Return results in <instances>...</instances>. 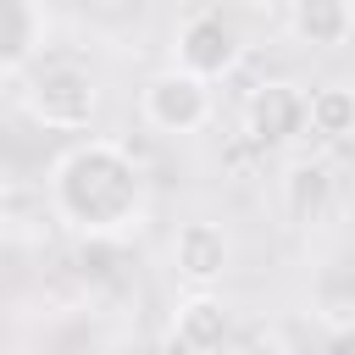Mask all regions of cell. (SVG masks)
I'll use <instances>...</instances> for the list:
<instances>
[{
	"mask_svg": "<svg viewBox=\"0 0 355 355\" xmlns=\"http://www.w3.org/2000/svg\"><path fill=\"white\" fill-rule=\"evenodd\" d=\"M55 216L83 239H128L144 222V172L116 139H78L50 166Z\"/></svg>",
	"mask_w": 355,
	"mask_h": 355,
	"instance_id": "6da1fadb",
	"label": "cell"
},
{
	"mask_svg": "<svg viewBox=\"0 0 355 355\" xmlns=\"http://www.w3.org/2000/svg\"><path fill=\"white\" fill-rule=\"evenodd\" d=\"M22 105H28L33 122L61 128V133H78V128H89V116L100 111V83H94V72H83L78 61H44V67L28 72Z\"/></svg>",
	"mask_w": 355,
	"mask_h": 355,
	"instance_id": "7a4b0ae2",
	"label": "cell"
},
{
	"mask_svg": "<svg viewBox=\"0 0 355 355\" xmlns=\"http://www.w3.org/2000/svg\"><path fill=\"white\" fill-rule=\"evenodd\" d=\"M244 55V39L233 28V17L222 6H194L178 28H172V67L200 78V83H216L239 67Z\"/></svg>",
	"mask_w": 355,
	"mask_h": 355,
	"instance_id": "3957f363",
	"label": "cell"
},
{
	"mask_svg": "<svg viewBox=\"0 0 355 355\" xmlns=\"http://www.w3.org/2000/svg\"><path fill=\"white\" fill-rule=\"evenodd\" d=\"M139 116L155 128V133H200L211 122V83L166 67L155 78H144L139 89Z\"/></svg>",
	"mask_w": 355,
	"mask_h": 355,
	"instance_id": "277c9868",
	"label": "cell"
},
{
	"mask_svg": "<svg viewBox=\"0 0 355 355\" xmlns=\"http://www.w3.org/2000/svg\"><path fill=\"white\" fill-rule=\"evenodd\" d=\"M227 333H233V311L216 294L194 288L178 300V311H172V349L178 355H222Z\"/></svg>",
	"mask_w": 355,
	"mask_h": 355,
	"instance_id": "5b68a950",
	"label": "cell"
},
{
	"mask_svg": "<svg viewBox=\"0 0 355 355\" xmlns=\"http://www.w3.org/2000/svg\"><path fill=\"white\" fill-rule=\"evenodd\" d=\"M227 261H233V239H227V227H216V222H205V216H189V222H178V233H172V266L189 277V283H216L222 272H227Z\"/></svg>",
	"mask_w": 355,
	"mask_h": 355,
	"instance_id": "8992f818",
	"label": "cell"
},
{
	"mask_svg": "<svg viewBox=\"0 0 355 355\" xmlns=\"http://www.w3.org/2000/svg\"><path fill=\"white\" fill-rule=\"evenodd\" d=\"M244 128H250L255 144H288L305 128V94H300V83H261L250 94Z\"/></svg>",
	"mask_w": 355,
	"mask_h": 355,
	"instance_id": "52a82bcc",
	"label": "cell"
},
{
	"mask_svg": "<svg viewBox=\"0 0 355 355\" xmlns=\"http://www.w3.org/2000/svg\"><path fill=\"white\" fill-rule=\"evenodd\" d=\"M288 33L300 44H316V50L344 44L355 33V6H344V0H300L288 11Z\"/></svg>",
	"mask_w": 355,
	"mask_h": 355,
	"instance_id": "ba28073f",
	"label": "cell"
},
{
	"mask_svg": "<svg viewBox=\"0 0 355 355\" xmlns=\"http://www.w3.org/2000/svg\"><path fill=\"white\" fill-rule=\"evenodd\" d=\"M44 44V11L28 0H0V72L22 67Z\"/></svg>",
	"mask_w": 355,
	"mask_h": 355,
	"instance_id": "9c48e42d",
	"label": "cell"
},
{
	"mask_svg": "<svg viewBox=\"0 0 355 355\" xmlns=\"http://www.w3.org/2000/svg\"><path fill=\"white\" fill-rule=\"evenodd\" d=\"M283 205H288L294 222H316L333 205V172L322 161H294L283 172Z\"/></svg>",
	"mask_w": 355,
	"mask_h": 355,
	"instance_id": "30bf717a",
	"label": "cell"
},
{
	"mask_svg": "<svg viewBox=\"0 0 355 355\" xmlns=\"http://www.w3.org/2000/svg\"><path fill=\"white\" fill-rule=\"evenodd\" d=\"M305 128L316 139H349L355 133V89L349 83H322L305 94Z\"/></svg>",
	"mask_w": 355,
	"mask_h": 355,
	"instance_id": "8fae6325",
	"label": "cell"
},
{
	"mask_svg": "<svg viewBox=\"0 0 355 355\" xmlns=\"http://www.w3.org/2000/svg\"><path fill=\"white\" fill-rule=\"evenodd\" d=\"M322 355H355V327H338L333 338H327V349Z\"/></svg>",
	"mask_w": 355,
	"mask_h": 355,
	"instance_id": "7c38bea8",
	"label": "cell"
},
{
	"mask_svg": "<svg viewBox=\"0 0 355 355\" xmlns=\"http://www.w3.org/2000/svg\"><path fill=\"white\" fill-rule=\"evenodd\" d=\"M222 355H266V349H261V344H250V338H239V344H227Z\"/></svg>",
	"mask_w": 355,
	"mask_h": 355,
	"instance_id": "4fadbf2b",
	"label": "cell"
}]
</instances>
